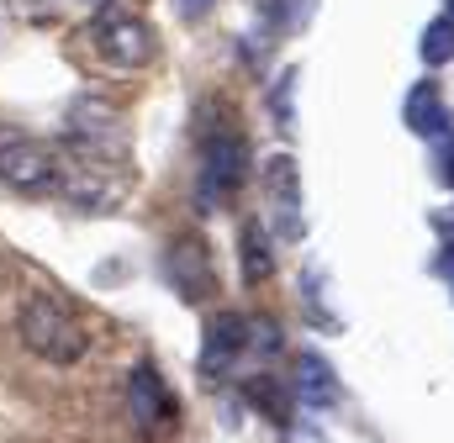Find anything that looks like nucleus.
<instances>
[{
  "label": "nucleus",
  "instance_id": "obj_2",
  "mask_svg": "<svg viewBox=\"0 0 454 443\" xmlns=\"http://www.w3.org/2000/svg\"><path fill=\"white\" fill-rule=\"evenodd\" d=\"M248 180V143L243 132H227V127H212L201 137V159H196V201L207 212H217L223 201H232Z\"/></svg>",
  "mask_w": 454,
  "mask_h": 443
},
{
  "label": "nucleus",
  "instance_id": "obj_14",
  "mask_svg": "<svg viewBox=\"0 0 454 443\" xmlns=\"http://www.w3.org/2000/svg\"><path fill=\"white\" fill-rule=\"evenodd\" d=\"M423 64H428V69L454 64V21H450V16H439V21L423 32Z\"/></svg>",
  "mask_w": 454,
  "mask_h": 443
},
{
  "label": "nucleus",
  "instance_id": "obj_4",
  "mask_svg": "<svg viewBox=\"0 0 454 443\" xmlns=\"http://www.w3.org/2000/svg\"><path fill=\"white\" fill-rule=\"evenodd\" d=\"M59 180H64V159L48 143L27 137L16 127H0V185L5 190L43 196V190H59Z\"/></svg>",
  "mask_w": 454,
  "mask_h": 443
},
{
  "label": "nucleus",
  "instance_id": "obj_6",
  "mask_svg": "<svg viewBox=\"0 0 454 443\" xmlns=\"http://www.w3.org/2000/svg\"><path fill=\"white\" fill-rule=\"evenodd\" d=\"M127 417H132V428L143 439H169L175 423H180V407H175V396H169L153 359H137L132 375H127Z\"/></svg>",
  "mask_w": 454,
  "mask_h": 443
},
{
  "label": "nucleus",
  "instance_id": "obj_18",
  "mask_svg": "<svg viewBox=\"0 0 454 443\" xmlns=\"http://www.w3.org/2000/svg\"><path fill=\"white\" fill-rule=\"evenodd\" d=\"M444 180H450V190H454V148H450V159H444Z\"/></svg>",
  "mask_w": 454,
  "mask_h": 443
},
{
  "label": "nucleus",
  "instance_id": "obj_15",
  "mask_svg": "<svg viewBox=\"0 0 454 443\" xmlns=\"http://www.w3.org/2000/svg\"><path fill=\"white\" fill-rule=\"evenodd\" d=\"M180 11L191 16V11H212V0H180Z\"/></svg>",
  "mask_w": 454,
  "mask_h": 443
},
{
  "label": "nucleus",
  "instance_id": "obj_19",
  "mask_svg": "<svg viewBox=\"0 0 454 443\" xmlns=\"http://www.w3.org/2000/svg\"><path fill=\"white\" fill-rule=\"evenodd\" d=\"M296 443H328V439H317V433H296Z\"/></svg>",
  "mask_w": 454,
  "mask_h": 443
},
{
  "label": "nucleus",
  "instance_id": "obj_10",
  "mask_svg": "<svg viewBox=\"0 0 454 443\" xmlns=\"http://www.w3.org/2000/svg\"><path fill=\"white\" fill-rule=\"evenodd\" d=\"M402 116H407V127H412L418 137H439V132H450V121H454L434 80H423V85H412V90H407V106H402Z\"/></svg>",
  "mask_w": 454,
  "mask_h": 443
},
{
  "label": "nucleus",
  "instance_id": "obj_5",
  "mask_svg": "<svg viewBox=\"0 0 454 443\" xmlns=\"http://www.w3.org/2000/svg\"><path fill=\"white\" fill-rule=\"evenodd\" d=\"M90 43L112 69H143L153 58V27L137 11H121V5H101L90 16Z\"/></svg>",
  "mask_w": 454,
  "mask_h": 443
},
{
  "label": "nucleus",
  "instance_id": "obj_7",
  "mask_svg": "<svg viewBox=\"0 0 454 443\" xmlns=\"http://www.w3.org/2000/svg\"><path fill=\"white\" fill-rule=\"evenodd\" d=\"M270 206H275V243H301L307 212H301V169L291 153L270 159Z\"/></svg>",
  "mask_w": 454,
  "mask_h": 443
},
{
  "label": "nucleus",
  "instance_id": "obj_9",
  "mask_svg": "<svg viewBox=\"0 0 454 443\" xmlns=\"http://www.w3.org/2000/svg\"><path fill=\"white\" fill-rule=\"evenodd\" d=\"M248 359V323L243 317H217L201 338V375L223 380L227 369H238Z\"/></svg>",
  "mask_w": 454,
  "mask_h": 443
},
{
  "label": "nucleus",
  "instance_id": "obj_17",
  "mask_svg": "<svg viewBox=\"0 0 454 443\" xmlns=\"http://www.w3.org/2000/svg\"><path fill=\"white\" fill-rule=\"evenodd\" d=\"M64 5H90V11H101V5H112V0H64Z\"/></svg>",
  "mask_w": 454,
  "mask_h": 443
},
{
  "label": "nucleus",
  "instance_id": "obj_20",
  "mask_svg": "<svg viewBox=\"0 0 454 443\" xmlns=\"http://www.w3.org/2000/svg\"><path fill=\"white\" fill-rule=\"evenodd\" d=\"M444 16H450V21H454V0H450V5H444Z\"/></svg>",
  "mask_w": 454,
  "mask_h": 443
},
{
  "label": "nucleus",
  "instance_id": "obj_8",
  "mask_svg": "<svg viewBox=\"0 0 454 443\" xmlns=\"http://www.w3.org/2000/svg\"><path fill=\"white\" fill-rule=\"evenodd\" d=\"M164 275L185 301H207L217 291V269H212V253H207L201 237H175L169 253H164Z\"/></svg>",
  "mask_w": 454,
  "mask_h": 443
},
{
  "label": "nucleus",
  "instance_id": "obj_16",
  "mask_svg": "<svg viewBox=\"0 0 454 443\" xmlns=\"http://www.w3.org/2000/svg\"><path fill=\"white\" fill-rule=\"evenodd\" d=\"M439 269H444V275H450V280H454V243H450V253L439 259Z\"/></svg>",
  "mask_w": 454,
  "mask_h": 443
},
{
  "label": "nucleus",
  "instance_id": "obj_13",
  "mask_svg": "<svg viewBox=\"0 0 454 443\" xmlns=\"http://www.w3.org/2000/svg\"><path fill=\"white\" fill-rule=\"evenodd\" d=\"M248 401L264 407L270 423H291V407H286V391L275 385V375H254V380H248Z\"/></svg>",
  "mask_w": 454,
  "mask_h": 443
},
{
  "label": "nucleus",
  "instance_id": "obj_3",
  "mask_svg": "<svg viewBox=\"0 0 454 443\" xmlns=\"http://www.w3.org/2000/svg\"><path fill=\"white\" fill-rule=\"evenodd\" d=\"M64 137H69V153H74L85 169H106V164H116V159L127 153V137H121L116 111L106 106V101H96V96H85V101L69 106Z\"/></svg>",
  "mask_w": 454,
  "mask_h": 443
},
{
  "label": "nucleus",
  "instance_id": "obj_1",
  "mask_svg": "<svg viewBox=\"0 0 454 443\" xmlns=\"http://www.w3.org/2000/svg\"><path fill=\"white\" fill-rule=\"evenodd\" d=\"M16 332L27 343V354L48 359V364H80L85 348H90V332L74 323L69 307H59L53 296H27L21 317H16Z\"/></svg>",
  "mask_w": 454,
  "mask_h": 443
},
{
  "label": "nucleus",
  "instance_id": "obj_11",
  "mask_svg": "<svg viewBox=\"0 0 454 443\" xmlns=\"http://www.w3.org/2000/svg\"><path fill=\"white\" fill-rule=\"evenodd\" d=\"M238 253H243V280L248 285H264L275 275V237L259 217H248L238 227Z\"/></svg>",
  "mask_w": 454,
  "mask_h": 443
},
{
  "label": "nucleus",
  "instance_id": "obj_12",
  "mask_svg": "<svg viewBox=\"0 0 454 443\" xmlns=\"http://www.w3.org/2000/svg\"><path fill=\"white\" fill-rule=\"evenodd\" d=\"M296 396L307 407H333L339 401V375L323 354H301L296 359Z\"/></svg>",
  "mask_w": 454,
  "mask_h": 443
}]
</instances>
